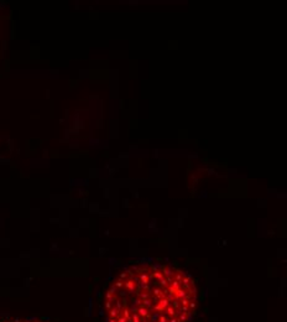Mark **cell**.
<instances>
[{"mask_svg": "<svg viewBox=\"0 0 287 322\" xmlns=\"http://www.w3.org/2000/svg\"><path fill=\"white\" fill-rule=\"evenodd\" d=\"M196 286L180 269L136 265L120 273L106 290V322H187L194 309Z\"/></svg>", "mask_w": 287, "mask_h": 322, "instance_id": "1", "label": "cell"}, {"mask_svg": "<svg viewBox=\"0 0 287 322\" xmlns=\"http://www.w3.org/2000/svg\"><path fill=\"white\" fill-rule=\"evenodd\" d=\"M0 322H42V321H31V320H0Z\"/></svg>", "mask_w": 287, "mask_h": 322, "instance_id": "2", "label": "cell"}]
</instances>
